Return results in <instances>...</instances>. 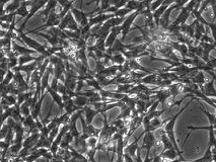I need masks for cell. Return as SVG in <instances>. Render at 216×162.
Listing matches in <instances>:
<instances>
[{
    "instance_id": "cell-1",
    "label": "cell",
    "mask_w": 216,
    "mask_h": 162,
    "mask_svg": "<svg viewBox=\"0 0 216 162\" xmlns=\"http://www.w3.org/2000/svg\"><path fill=\"white\" fill-rule=\"evenodd\" d=\"M154 142H155V137L152 134V132H146L144 133V137H143V142H142V147L140 149H145L147 151L146 155H148L150 157V151L152 149V147L154 146Z\"/></svg>"
},
{
    "instance_id": "cell-2",
    "label": "cell",
    "mask_w": 216,
    "mask_h": 162,
    "mask_svg": "<svg viewBox=\"0 0 216 162\" xmlns=\"http://www.w3.org/2000/svg\"><path fill=\"white\" fill-rule=\"evenodd\" d=\"M83 109V113L85 116V123L86 125H92V120L95 119V117L96 116L97 113L96 109H93L90 105H85L84 108H82Z\"/></svg>"
},
{
    "instance_id": "cell-3",
    "label": "cell",
    "mask_w": 216,
    "mask_h": 162,
    "mask_svg": "<svg viewBox=\"0 0 216 162\" xmlns=\"http://www.w3.org/2000/svg\"><path fill=\"white\" fill-rule=\"evenodd\" d=\"M159 156L165 160H173L177 157V152L176 151L175 148H170V149L163 150L162 152L159 154Z\"/></svg>"
},
{
    "instance_id": "cell-4",
    "label": "cell",
    "mask_w": 216,
    "mask_h": 162,
    "mask_svg": "<svg viewBox=\"0 0 216 162\" xmlns=\"http://www.w3.org/2000/svg\"><path fill=\"white\" fill-rule=\"evenodd\" d=\"M203 112L206 113V116L208 117L209 121H210L211 127H213V128L215 129V115H214V113H209L207 111H205V109H203Z\"/></svg>"
},
{
    "instance_id": "cell-5",
    "label": "cell",
    "mask_w": 216,
    "mask_h": 162,
    "mask_svg": "<svg viewBox=\"0 0 216 162\" xmlns=\"http://www.w3.org/2000/svg\"><path fill=\"white\" fill-rule=\"evenodd\" d=\"M123 161L124 162H134L133 161V158H132L130 155L127 154V153H124L123 154Z\"/></svg>"
},
{
    "instance_id": "cell-6",
    "label": "cell",
    "mask_w": 216,
    "mask_h": 162,
    "mask_svg": "<svg viewBox=\"0 0 216 162\" xmlns=\"http://www.w3.org/2000/svg\"><path fill=\"white\" fill-rule=\"evenodd\" d=\"M50 160H48L47 158H45V157H43V156H41V157H39L38 158V159L36 160V162H49Z\"/></svg>"
}]
</instances>
